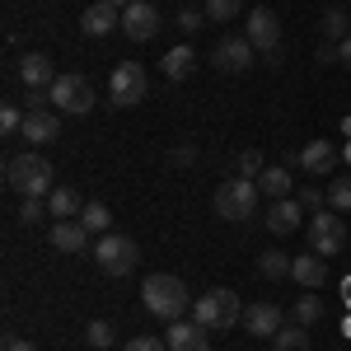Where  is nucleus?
Returning a JSON list of instances; mask_svg holds the SVG:
<instances>
[{"instance_id": "obj_2", "label": "nucleus", "mask_w": 351, "mask_h": 351, "mask_svg": "<svg viewBox=\"0 0 351 351\" xmlns=\"http://www.w3.org/2000/svg\"><path fill=\"white\" fill-rule=\"evenodd\" d=\"M5 183L19 192V197H47V192L56 188L52 183V164L43 160V155H33V150L5 160Z\"/></svg>"}, {"instance_id": "obj_43", "label": "nucleus", "mask_w": 351, "mask_h": 351, "mask_svg": "<svg viewBox=\"0 0 351 351\" xmlns=\"http://www.w3.org/2000/svg\"><path fill=\"white\" fill-rule=\"evenodd\" d=\"M342 136H351V117H342Z\"/></svg>"}, {"instance_id": "obj_36", "label": "nucleus", "mask_w": 351, "mask_h": 351, "mask_svg": "<svg viewBox=\"0 0 351 351\" xmlns=\"http://www.w3.org/2000/svg\"><path fill=\"white\" fill-rule=\"evenodd\" d=\"M202 24H206V10H178V28L183 33H202Z\"/></svg>"}, {"instance_id": "obj_23", "label": "nucleus", "mask_w": 351, "mask_h": 351, "mask_svg": "<svg viewBox=\"0 0 351 351\" xmlns=\"http://www.w3.org/2000/svg\"><path fill=\"white\" fill-rule=\"evenodd\" d=\"M192 66H197V52H192L188 43L173 47V52H164V75H169V80H188Z\"/></svg>"}, {"instance_id": "obj_11", "label": "nucleus", "mask_w": 351, "mask_h": 351, "mask_svg": "<svg viewBox=\"0 0 351 351\" xmlns=\"http://www.w3.org/2000/svg\"><path fill=\"white\" fill-rule=\"evenodd\" d=\"M211 61H216V71H225V75H239V71L253 66V43L248 38H220Z\"/></svg>"}, {"instance_id": "obj_40", "label": "nucleus", "mask_w": 351, "mask_h": 351, "mask_svg": "<svg viewBox=\"0 0 351 351\" xmlns=\"http://www.w3.org/2000/svg\"><path fill=\"white\" fill-rule=\"evenodd\" d=\"M319 61L332 66V61H337V43H324V47H319Z\"/></svg>"}, {"instance_id": "obj_20", "label": "nucleus", "mask_w": 351, "mask_h": 351, "mask_svg": "<svg viewBox=\"0 0 351 351\" xmlns=\"http://www.w3.org/2000/svg\"><path fill=\"white\" fill-rule=\"evenodd\" d=\"M291 276H295L304 291H319V286L328 281V263L319 258V253H300V258H295V267H291Z\"/></svg>"}, {"instance_id": "obj_30", "label": "nucleus", "mask_w": 351, "mask_h": 351, "mask_svg": "<svg viewBox=\"0 0 351 351\" xmlns=\"http://www.w3.org/2000/svg\"><path fill=\"white\" fill-rule=\"evenodd\" d=\"M328 206L332 211H351V178H328Z\"/></svg>"}, {"instance_id": "obj_3", "label": "nucleus", "mask_w": 351, "mask_h": 351, "mask_svg": "<svg viewBox=\"0 0 351 351\" xmlns=\"http://www.w3.org/2000/svg\"><path fill=\"white\" fill-rule=\"evenodd\" d=\"M192 319L202 328H216V332H225V328H234L243 319V304L234 291H225V286H216V291H206V295L192 300Z\"/></svg>"}, {"instance_id": "obj_34", "label": "nucleus", "mask_w": 351, "mask_h": 351, "mask_svg": "<svg viewBox=\"0 0 351 351\" xmlns=\"http://www.w3.org/2000/svg\"><path fill=\"white\" fill-rule=\"evenodd\" d=\"M263 169H267V164H263V150H243L239 155V173L243 178H258Z\"/></svg>"}, {"instance_id": "obj_27", "label": "nucleus", "mask_w": 351, "mask_h": 351, "mask_svg": "<svg viewBox=\"0 0 351 351\" xmlns=\"http://www.w3.org/2000/svg\"><path fill=\"white\" fill-rule=\"evenodd\" d=\"M319 319H324V300H319V295H300L295 300V324L300 328H314Z\"/></svg>"}, {"instance_id": "obj_10", "label": "nucleus", "mask_w": 351, "mask_h": 351, "mask_svg": "<svg viewBox=\"0 0 351 351\" xmlns=\"http://www.w3.org/2000/svg\"><path fill=\"white\" fill-rule=\"evenodd\" d=\"M164 342L169 351H211V328H202L197 319H173Z\"/></svg>"}, {"instance_id": "obj_41", "label": "nucleus", "mask_w": 351, "mask_h": 351, "mask_svg": "<svg viewBox=\"0 0 351 351\" xmlns=\"http://www.w3.org/2000/svg\"><path fill=\"white\" fill-rule=\"evenodd\" d=\"M337 61H342V66H351V38H347V43H337Z\"/></svg>"}, {"instance_id": "obj_26", "label": "nucleus", "mask_w": 351, "mask_h": 351, "mask_svg": "<svg viewBox=\"0 0 351 351\" xmlns=\"http://www.w3.org/2000/svg\"><path fill=\"white\" fill-rule=\"evenodd\" d=\"M291 267H295V258H286V253H263V258H258V271H263L267 281L291 276Z\"/></svg>"}, {"instance_id": "obj_17", "label": "nucleus", "mask_w": 351, "mask_h": 351, "mask_svg": "<svg viewBox=\"0 0 351 351\" xmlns=\"http://www.w3.org/2000/svg\"><path fill=\"white\" fill-rule=\"evenodd\" d=\"M243 324H248V332H253V337H276V332H281V309H276V304H267V300H263V304H253V309H243Z\"/></svg>"}, {"instance_id": "obj_14", "label": "nucleus", "mask_w": 351, "mask_h": 351, "mask_svg": "<svg viewBox=\"0 0 351 351\" xmlns=\"http://www.w3.org/2000/svg\"><path fill=\"white\" fill-rule=\"evenodd\" d=\"M19 80L28 84V89H52L56 84V66L47 52H24L19 56Z\"/></svg>"}, {"instance_id": "obj_25", "label": "nucleus", "mask_w": 351, "mask_h": 351, "mask_svg": "<svg viewBox=\"0 0 351 351\" xmlns=\"http://www.w3.org/2000/svg\"><path fill=\"white\" fill-rule=\"evenodd\" d=\"M347 28H351L347 10H342V5H332V10L324 14V33H328V43H347V38H351Z\"/></svg>"}, {"instance_id": "obj_15", "label": "nucleus", "mask_w": 351, "mask_h": 351, "mask_svg": "<svg viewBox=\"0 0 351 351\" xmlns=\"http://www.w3.org/2000/svg\"><path fill=\"white\" fill-rule=\"evenodd\" d=\"M80 28L89 33V38H108L112 28H122V10H112V5H104V0H94V5L80 14Z\"/></svg>"}, {"instance_id": "obj_5", "label": "nucleus", "mask_w": 351, "mask_h": 351, "mask_svg": "<svg viewBox=\"0 0 351 351\" xmlns=\"http://www.w3.org/2000/svg\"><path fill=\"white\" fill-rule=\"evenodd\" d=\"M94 258H99V267L108 271V276H132L136 263H141V243L132 234H99Z\"/></svg>"}, {"instance_id": "obj_31", "label": "nucleus", "mask_w": 351, "mask_h": 351, "mask_svg": "<svg viewBox=\"0 0 351 351\" xmlns=\"http://www.w3.org/2000/svg\"><path fill=\"white\" fill-rule=\"evenodd\" d=\"M84 342L99 347V351H108L112 347V324H108V319H94V324L84 328Z\"/></svg>"}, {"instance_id": "obj_37", "label": "nucleus", "mask_w": 351, "mask_h": 351, "mask_svg": "<svg viewBox=\"0 0 351 351\" xmlns=\"http://www.w3.org/2000/svg\"><path fill=\"white\" fill-rule=\"evenodd\" d=\"M122 351H169V342H164V337H145V332H141V337H132Z\"/></svg>"}, {"instance_id": "obj_28", "label": "nucleus", "mask_w": 351, "mask_h": 351, "mask_svg": "<svg viewBox=\"0 0 351 351\" xmlns=\"http://www.w3.org/2000/svg\"><path fill=\"white\" fill-rule=\"evenodd\" d=\"M271 347L276 351H309V332H304V328H281V332H276V337H271Z\"/></svg>"}, {"instance_id": "obj_12", "label": "nucleus", "mask_w": 351, "mask_h": 351, "mask_svg": "<svg viewBox=\"0 0 351 351\" xmlns=\"http://www.w3.org/2000/svg\"><path fill=\"white\" fill-rule=\"evenodd\" d=\"M243 38L253 43V52H263V56L276 52V43H281V24H276V14L258 5V10L248 14V33H243Z\"/></svg>"}, {"instance_id": "obj_24", "label": "nucleus", "mask_w": 351, "mask_h": 351, "mask_svg": "<svg viewBox=\"0 0 351 351\" xmlns=\"http://www.w3.org/2000/svg\"><path fill=\"white\" fill-rule=\"evenodd\" d=\"M80 225L89 230V234H108L112 230V211L104 206V202H89V206L80 211Z\"/></svg>"}, {"instance_id": "obj_22", "label": "nucleus", "mask_w": 351, "mask_h": 351, "mask_svg": "<svg viewBox=\"0 0 351 351\" xmlns=\"http://www.w3.org/2000/svg\"><path fill=\"white\" fill-rule=\"evenodd\" d=\"M258 188H263V197H271V202L291 197V169H281V164H267V169L258 173Z\"/></svg>"}, {"instance_id": "obj_32", "label": "nucleus", "mask_w": 351, "mask_h": 351, "mask_svg": "<svg viewBox=\"0 0 351 351\" xmlns=\"http://www.w3.org/2000/svg\"><path fill=\"white\" fill-rule=\"evenodd\" d=\"M243 5L239 0H206V19H216V24H225V19H234Z\"/></svg>"}, {"instance_id": "obj_19", "label": "nucleus", "mask_w": 351, "mask_h": 351, "mask_svg": "<svg viewBox=\"0 0 351 351\" xmlns=\"http://www.w3.org/2000/svg\"><path fill=\"white\" fill-rule=\"evenodd\" d=\"M52 248H61V253H84V248H89V230H84L80 220H56L52 225Z\"/></svg>"}, {"instance_id": "obj_44", "label": "nucleus", "mask_w": 351, "mask_h": 351, "mask_svg": "<svg viewBox=\"0 0 351 351\" xmlns=\"http://www.w3.org/2000/svg\"><path fill=\"white\" fill-rule=\"evenodd\" d=\"M342 160H347V164H351V141H347V145H342Z\"/></svg>"}, {"instance_id": "obj_33", "label": "nucleus", "mask_w": 351, "mask_h": 351, "mask_svg": "<svg viewBox=\"0 0 351 351\" xmlns=\"http://www.w3.org/2000/svg\"><path fill=\"white\" fill-rule=\"evenodd\" d=\"M295 202L304 206V211H328V192L324 188H300Z\"/></svg>"}, {"instance_id": "obj_45", "label": "nucleus", "mask_w": 351, "mask_h": 351, "mask_svg": "<svg viewBox=\"0 0 351 351\" xmlns=\"http://www.w3.org/2000/svg\"><path fill=\"white\" fill-rule=\"evenodd\" d=\"M347 304H351V281H347Z\"/></svg>"}, {"instance_id": "obj_18", "label": "nucleus", "mask_w": 351, "mask_h": 351, "mask_svg": "<svg viewBox=\"0 0 351 351\" xmlns=\"http://www.w3.org/2000/svg\"><path fill=\"white\" fill-rule=\"evenodd\" d=\"M300 164L314 173V178H332V164H337V150L328 145V141H309L304 150H300Z\"/></svg>"}, {"instance_id": "obj_13", "label": "nucleus", "mask_w": 351, "mask_h": 351, "mask_svg": "<svg viewBox=\"0 0 351 351\" xmlns=\"http://www.w3.org/2000/svg\"><path fill=\"white\" fill-rule=\"evenodd\" d=\"M24 141H33V145H47V141H56L61 136V117H56V108H28L24 112Z\"/></svg>"}, {"instance_id": "obj_29", "label": "nucleus", "mask_w": 351, "mask_h": 351, "mask_svg": "<svg viewBox=\"0 0 351 351\" xmlns=\"http://www.w3.org/2000/svg\"><path fill=\"white\" fill-rule=\"evenodd\" d=\"M47 216H52V211H47V197H24V206H19V225H43Z\"/></svg>"}, {"instance_id": "obj_38", "label": "nucleus", "mask_w": 351, "mask_h": 351, "mask_svg": "<svg viewBox=\"0 0 351 351\" xmlns=\"http://www.w3.org/2000/svg\"><path fill=\"white\" fill-rule=\"evenodd\" d=\"M5 351H38V347H33L28 337H19V332H10V337H5Z\"/></svg>"}, {"instance_id": "obj_42", "label": "nucleus", "mask_w": 351, "mask_h": 351, "mask_svg": "<svg viewBox=\"0 0 351 351\" xmlns=\"http://www.w3.org/2000/svg\"><path fill=\"white\" fill-rule=\"evenodd\" d=\"M104 5H112V10H127V5H132V0H104Z\"/></svg>"}, {"instance_id": "obj_35", "label": "nucleus", "mask_w": 351, "mask_h": 351, "mask_svg": "<svg viewBox=\"0 0 351 351\" xmlns=\"http://www.w3.org/2000/svg\"><path fill=\"white\" fill-rule=\"evenodd\" d=\"M0 132L10 136V132H24V112L14 108V104H5V108H0Z\"/></svg>"}, {"instance_id": "obj_9", "label": "nucleus", "mask_w": 351, "mask_h": 351, "mask_svg": "<svg viewBox=\"0 0 351 351\" xmlns=\"http://www.w3.org/2000/svg\"><path fill=\"white\" fill-rule=\"evenodd\" d=\"M122 33H127L132 43H150V38L160 33V10H155L150 0H132V5L122 10Z\"/></svg>"}, {"instance_id": "obj_8", "label": "nucleus", "mask_w": 351, "mask_h": 351, "mask_svg": "<svg viewBox=\"0 0 351 351\" xmlns=\"http://www.w3.org/2000/svg\"><path fill=\"white\" fill-rule=\"evenodd\" d=\"M342 243H347V225H342V216L314 211V220H309V253L332 258V253H342Z\"/></svg>"}, {"instance_id": "obj_39", "label": "nucleus", "mask_w": 351, "mask_h": 351, "mask_svg": "<svg viewBox=\"0 0 351 351\" xmlns=\"http://www.w3.org/2000/svg\"><path fill=\"white\" fill-rule=\"evenodd\" d=\"M197 160V150H192V145H178V150H173V164H192Z\"/></svg>"}, {"instance_id": "obj_4", "label": "nucleus", "mask_w": 351, "mask_h": 351, "mask_svg": "<svg viewBox=\"0 0 351 351\" xmlns=\"http://www.w3.org/2000/svg\"><path fill=\"white\" fill-rule=\"evenodd\" d=\"M258 197H263V188H258L253 178H225V183L216 188V216L248 220L253 211H258Z\"/></svg>"}, {"instance_id": "obj_16", "label": "nucleus", "mask_w": 351, "mask_h": 351, "mask_svg": "<svg viewBox=\"0 0 351 351\" xmlns=\"http://www.w3.org/2000/svg\"><path fill=\"white\" fill-rule=\"evenodd\" d=\"M300 216H304V206H300L295 197H281V202H271V211H267V230L286 239V234L300 230Z\"/></svg>"}, {"instance_id": "obj_21", "label": "nucleus", "mask_w": 351, "mask_h": 351, "mask_svg": "<svg viewBox=\"0 0 351 351\" xmlns=\"http://www.w3.org/2000/svg\"><path fill=\"white\" fill-rule=\"evenodd\" d=\"M47 211H52L56 220H80L84 202H80V192H75V188H61V183H56V188L47 192Z\"/></svg>"}, {"instance_id": "obj_1", "label": "nucleus", "mask_w": 351, "mask_h": 351, "mask_svg": "<svg viewBox=\"0 0 351 351\" xmlns=\"http://www.w3.org/2000/svg\"><path fill=\"white\" fill-rule=\"evenodd\" d=\"M141 300H145V309L164 319V324H173V319H183L188 314V286L178 281V276H169V271H155V276H145L141 281Z\"/></svg>"}, {"instance_id": "obj_7", "label": "nucleus", "mask_w": 351, "mask_h": 351, "mask_svg": "<svg viewBox=\"0 0 351 351\" xmlns=\"http://www.w3.org/2000/svg\"><path fill=\"white\" fill-rule=\"evenodd\" d=\"M145 89H150L145 71H141L136 61H122V66L112 71V80H108V99H112V108H136V104L145 99Z\"/></svg>"}, {"instance_id": "obj_6", "label": "nucleus", "mask_w": 351, "mask_h": 351, "mask_svg": "<svg viewBox=\"0 0 351 351\" xmlns=\"http://www.w3.org/2000/svg\"><path fill=\"white\" fill-rule=\"evenodd\" d=\"M47 94H52V108L71 112V117H84V112L99 104V99H94V84L84 80V75H56V84Z\"/></svg>"}]
</instances>
